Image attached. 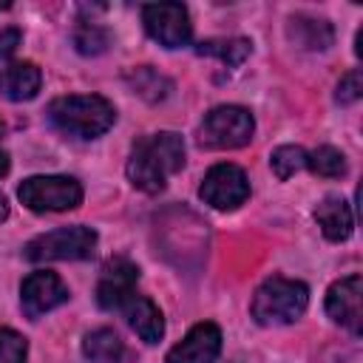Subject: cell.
<instances>
[{
	"mask_svg": "<svg viewBox=\"0 0 363 363\" xmlns=\"http://www.w3.org/2000/svg\"><path fill=\"white\" fill-rule=\"evenodd\" d=\"M184 167V139L173 130H159L139 139L125 164L128 182L142 193L164 190L167 179Z\"/></svg>",
	"mask_w": 363,
	"mask_h": 363,
	"instance_id": "6da1fadb",
	"label": "cell"
},
{
	"mask_svg": "<svg viewBox=\"0 0 363 363\" xmlns=\"http://www.w3.org/2000/svg\"><path fill=\"white\" fill-rule=\"evenodd\" d=\"M122 312H125L130 329H133L145 343H159V340H162V335H164V318H162L159 306H156L150 298L133 295V298L125 303Z\"/></svg>",
	"mask_w": 363,
	"mask_h": 363,
	"instance_id": "9a60e30c",
	"label": "cell"
},
{
	"mask_svg": "<svg viewBox=\"0 0 363 363\" xmlns=\"http://www.w3.org/2000/svg\"><path fill=\"white\" fill-rule=\"evenodd\" d=\"M3 130H6V128H3V122H0V136H3ZM6 173H9V153L0 147V176H6Z\"/></svg>",
	"mask_w": 363,
	"mask_h": 363,
	"instance_id": "484cf974",
	"label": "cell"
},
{
	"mask_svg": "<svg viewBox=\"0 0 363 363\" xmlns=\"http://www.w3.org/2000/svg\"><path fill=\"white\" fill-rule=\"evenodd\" d=\"M306 167L320 179H340L346 173V156L332 145H320L306 153Z\"/></svg>",
	"mask_w": 363,
	"mask_h": 363,
	"instance_id": "ffe728a7",
	"label": "cell"
},
{
	"mask_svg": "<svg viewBox=\"0 0 363 363\" xmlns=\"http://www.w3.org/2000/svg\"><path fill=\"white\" fill-rule=\"evenodd\" d=\"M269 167H272V173H275L281 182H286V179H292L298 170L306 167V150L298 147V145H281V147L272 150Z\"/></svg>",
	"mask_w": 363,
	"mask_h": 363,
	"instance_id": "44dd1931",
	"label": "cell"
},
{
	"mask_svg": "<svg viewBox=\"0 0 363 363\" xmlns=\"http://www.w3.org/2000/svg\"><path fill=\"white\" fill-rule=\"evenodd\" d=\"M9 218V201H6V196L0 193V221H6Z\"/></svg>",
	"mask_w": 363,
	"mask_h": 363,
	"instance_id": "4316f807",
	"label": "cell"
},
{
	"mask_svg": "<svg viewBox=\"0 0 363 363\" xmlns=\"http://www.w3.org/2000/svg\"><path fill=\"white\" fill-rule=\"evenodd\" d=\"M286 37L303 48V51H326L335 43V28L329 20L323 17H312V14H295L286 23Z\"/></svg>",
	"mask_w": 363,
	"mask_h": 363,
	"instance_id": "4fadbf2b",
	"label": "cell"
},
{
	"mask_svg": "<svg viewBox=\"0 0 363 363\" xmlns=\"http://www.w3.org/2000/svg\"><path fill=\"white\" fill-rule=\"evenodd\" d=\"M20 43H23V34H20L17 28H3V31H0V60L11 57Z\"/></svg>",
	"mask_w": 363,
	"mask_h": 363,
	"instance_id": "d4e9b609",
	"label": "cell"
},
{
	"mask_svg": "<svg viewBox=\"0 0 363 363\" xmlns=\"http://www.w3.org/2000/svg\"><path fill=\"white\" fill-rule=\"evenodd\" d=\"M326 315L352 335L363 332V278L357 272L335 281L326 292Z\"/></svg>",
	"mask_w": 363,
	"mask_h": 363,
	"instance_id": "30bf717a",
	"label": "cell"
},
{
	"mask_svg": "<svg viewBox=\"0 0 363 363\" xmlns=\"http://www.w3.org/2000/svg\"><path fill=\"white\" fill-rule=\"evenodd\" d=\"M255 133V119L247 108L241 105H218L213 108L201 128H199V142L213 150H233L244 147Z\"/></svg>",
	"mask_w": 363,
	"mask_h": 363,
	"instance_id": "5b68a950",
	"label": "cell"
},
{
	"mask_svg": "<svg viewBox=\"0 0 363 363\" xmlns=\"http://www.w3.org/2000/svg\"><path fill=\"white\" fill-rule=\"evenodd\" d=\"M82 354L88 363H122L125 343L113 329H94L82 337Z\"/></svg>",
	"mask_w": 363,
	"mask_h": 363,
	"instance_id": "e0dca14e",
	"label": "cell"
},
{
	"mask_svg": "<svg viewBox=\"0 0 363 363\" xmlns=\"http://www.w3.org/2000/svg\"><path fill=\"white\" fill-rule=\"evenodd\" d=\"M335 96H337L340 105H352V102H357L363 96V74H360V68H354V71H349V74L340 77Z\"/></svg>",
	"mask_w": 363,
	"mask_h": 363,
	"instance_id": "cb8c5ba5",
	"label": "cell"
},
{
	"mask_svg": "<svg viewBox=\"0 0 363 363\" xmlns=\"http://www.w3.org/2000/svg\"><path fill=\"white\" fill-rule=\"evenodd\" d=\"M315 221L320 227V233L329 241H346L352 235V210L340 196H326L318 207H315Z\"/></svg>",
	"mask_w": 363,
	"mask_h": 363,
	"instance_id": "2e32d148",
	"label": "cell"
},
{
	"mask_svg": "<svg viewBox=\"0 0 363 363\" xmlns=\"http://www.w3.org/2000/svg\"><path fill=\"white\" fill-rule=\"evenodd\" d=\"M199 196L213 210H235L250 199V179L238 164H213L199 187Z\"/></svg>",
	"mask_w": 363,
	"mask_h": 363,
	"instance_id": "52a82bcc",
	"label": "cell"
},
{
	"mask_svg": "<svg viewBox=\"0 0 363 363\" xmlns=\"http://www.w3.org/2000/svg\"><path fill=\"white\" fill-rule=\"evenodd\" d=\"M196 51L204 54V57H216L227 68H235V65H241L250 57L252 45L244 37H216V40H201L196 45Z\"/></svg>",
	"mask_w": 363,
	"mask_h": 363,
	"instance_id": "ac0fdd59",
	"label": "cell"
},
{
	"mask_svg": "<svg viewBox=\"0 0 363 363\" xmlns=\"http://www.w3.org/2000/svg\"><path fill=\"white\" fill-rule=\"evenodd\" d=\"M221 354V329L210 320L204 323H196L184 337L182 343H176L164 363H216Z\"/></svg>",
	"mask_w": 363,
	"mask_h": 363,
	"instance_id": "7c38bea8",
	"label": "cell"
},
{
	"mask_svg": "<svg viewBox=\"0 0 363 363\" xmlns=\"http://www.w3.org/2000/svg\"><path fill=\"white\" fill-rule=\"evenodd\" d=\"M306 306H309V286L303 281L272 275L255 289L250 312L261 326H284V323H295L306 312Z\"/></svg>",
	"mask_w": 363,
	"mask_h": 363,
	"instance_id": "3957f363",
	"label": "cell"
},
{
	"mask_svg": "<svg viewBox=\"0 0 363 363\" xmlns=\"http://www.w3.org/2000/svg\"><path fill=\"white\" fill-rule=\"evenodd\" d=\"M28 343L14 329H0V363H26Z\"/></svg>",
	"mask_w": 363,
	"mask_h": 363,
	"instance_id": "603a6c76",
	"label": "cell"
},
{
	"mask_svg": "<svg viewBox=\"0 0 363 363\" xmlns=\"http://www.w3.org/2000/svg\"><path fill=\"white\" fill-rule=\"evenodd\" d=\"M125 79H128L130 88H133L139 96H145L147 102H162V99H167L170 91H173V82H170L167 77H162L159 71H153L150 65L130 68V71L125 74Z\"/></svg>",
	"mask_w": 363,
	"mask_h": 363,
	"instance_id": "d6986e66",
	"label": "cell"
},
{
	"mask_svg": "<svg viewBox=\"0 0 363 363\" xmlns=\"http://www.w3.org/2000/svg\"><path fill=\"white\" fill-rule=\"evenodd\" d=\"M0 9H9V3H0Z\"/></svg>",
	"mask_w": 363,
	"mask_h": 363,
	"instance_id": "83f0119b",
	"label": "cell"
},
{
	"mask_svg": "<svg viewBox=\"0 0 363 363\" xmlns=\"http://www.w3.org/2000/svg\"><path fill=\"white\" fill-rule=\"evenodd\" d=\"M17 199L31 213H62L82 204V184L71 176H28L17 187Z\"/></svg>",
	"mask_w": 363,
	"mask_h": 363,
	"instance_id": "8992f818",
	"label": "cell"
},
{
	"mask_svg": "<svg viewBox=\"0 0 363 363\" xmlns=\"http://www.w3.org/2000/svg\"><path fill=\"white\" fill-rule=\"evenodd\" d=\"M65 301H68V286L51 269H37L20 284V306L26 312V318H31V320L62 306Z\"/></svg>",
	"mask_w": 363,
	"mask_h": 363,
	"instance_id": "9c48e42d",
	"label": "cell"
},
{
	"mask_svg": "<svg viewBox=\"0 0 363 363\" xmlns=\"http://www.w3.org/2000/svg\"><path fill=\"white\" fill-rule=\"evenodd\" d=\"M136 284H139V267L128 258H113L102 267L96 284V303L108 312L125 309V303L136 295Z\"/></svg>",
	"mask_w": 363,
	"mask_h": 363,
	"instance_id": "8fae6325",
	"label": "cell"
},
{
	"mask_svg": "<svg viewBox=\"0 0 363 363\" xmlns=\"http://www.w3.org/2000/svg\"><path fill=\"white\" fill-rule=\"evenodd\" d=\"M96 233L85 224H71V227H57L51 233H43L31 238L23 250V258L31 264L43 261H85L96 250Z\"/></svg>",
	"mask_w": 363,
	"mask_h": 363,
	"instance_id": "277c9868",
	"label": "cell"
},
{
	"mask_svg": "<svg viewBox=\"0 0 363 363\" xmlns=\"http://www.w3.org/2000/svg\"><path fill=\"white\" fill-rule=\"evenodd\" d=\"M74 45H77L79 54L96 57V54H102L111 45V34L102 26H96V23H82L74 31Z\"/></svg>",
	"mask_w": 363,
	"mask_h": 363,
	"instance_id": "7402d4cb",
	"label": "cell"
},
{
	"mask_svg": "<svg viewBox=\"0 0 363 363\" xmlns=\"http://www.w3.org/2000/svg\"><path fill=\"white\" fill-rule=\"evenodd\" d=\"M43 85V74L34 62H11L0 71V96L9 102H28L37 96Z\"/></svg>",
	"mask_w": 363,
	"mask_h": 363,
	"instance_id": "5bb4252c",
	"label": "cell"
},
{
	"mask_svg": "<svg viewBox=\"0 0 363 363\" xmlns=\"http://www.w3.org/2000/svg\"><path fill=\"white\" fill-rule=\"evenodd\" d=\"M145 31L164 48H182L193 37L190 14L182 3H150L142 9Z\"/></svg>",
	"mask_w": 363,
	"mask_h": 363,
	"instance_id": "ba28073f",
	"label": "cell"
},
{
	"mask_svg": "<svg viewBox=\"0 0 363 363\" xmlns=\"http://www.w3.org/2000/svg\"><path fill=\"white\" fill-rule=\"evenodd\" d=\"M116 119L113 105L96 94H71L48 105V122L74 139H96Z\"/></svg>",
	"mask_w": 363,
	"mask_h": 363,
	"instance_id": "7a4b0ae2",
	"label": "cell"
}]
</instances>
